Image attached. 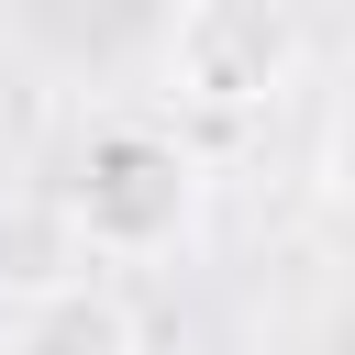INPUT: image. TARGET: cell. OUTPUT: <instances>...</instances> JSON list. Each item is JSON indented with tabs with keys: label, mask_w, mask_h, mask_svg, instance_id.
Segmentation results:
<instances>
[{
	"label": "cell",
	"mask_w": 355,
	"mask_h": 355,
	"mask_svg": "<svg viewBox=\"0 0 355 355\" xmlns=\"http://www.w3.org/2000/svg\"><path fill=\"white\" fill-rule=\"evenodd\" d=\"M300 11L288 0H178L166 22V100L211 122H255L300 78Z\"/></svg>",
	"instance_id": "6da1fadb"
},
{
	"label": "cell",
	"mask_w": 355,
	"mask_h": 355,
	"mask_svg": "<svg viewBox=\"0 0 355 355\" xmlns=\"http://www.w3.org/2000/svg\"><path fill=\"white\" fill-rule=\"evenodd\" d=\"M67 200H78V222H89L100 255H155V244L189 233L200 166H189V144L155 133V122H100L89 155H78V189H67Z\"/></svg>",
	"instance_id": "7a4b0ae2"
},
{
	"label": "cell",
	"mask_w": 355,
	"mask_h": 355,
	"mask_svg": "<svg viewBox=\"0 0 355 355\" xmlns=\"http://www.w3.org/2000/svg\"><path fill=\"white\" fill-rule=\"evenodd\" d=\"M89 277H100V244H89L78 200L67 189H0V300L44 311V300H67Z\"/></svg>",
	"instance_id": "3957f363"
},
{
	"label": "cell",
	"mask_w": 355,
	"mask_h": 355,
	"mask_svg": "<svg viewBox=\"0 0 355 355\" xmlns=\"http://www.w3.org/2000/svg\"><path fill=\"white\" fill-rule=\"evenodd\" d=\"M11 355H144V311H133L111 277H89V288H67V300L22 311Z\"/></svg>",
	"instance_id": "277c9868"
},
{
	"label": "cell",
	"mask_w": 355,
	"mask_h": 355,
	"mask_svg": "<svg viewBox=\"0 0 355 355\" xmlns=\"http://www.w3.org/2000/svg\"><path fill=\"white\" fill-rule=\"evenodd\" d=\"M311 189H322L333 222H355V100L322 122V144H311Z\"/></svg>",
	"instance_id": "5b68a950"
}]
</instances>
